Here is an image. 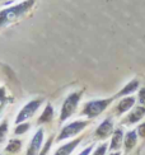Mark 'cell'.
<instances>
[{
  "label": "cell",
  "instance_id": "cell-1",
  "mask_svg": "<svg viewBox=\"0 0 145 155\" xmlns=\"http://www.w3.org/2000/svg\"><path fill=\"white\" fill-rule=\"evenodd\" d=\"M36 0H25V2L18 4V5H14V6H12V8L2 10L0 12V28L15 22L19 18H22L25 13L33 6Z\"/></svg>",
  "mask_w": 145,
  "mask_h": 155
},
{
  "label": "cell",
  "instance_id": "cell-2",
  "mask_svg": "<svg viewBox=\"0 0 145 155\" xmlns=\"http://www.w3.org/2000/svg\"><path fill=\"white\" fill-rule=\"evenodd\" d=\"M113 99H115V97H112V98H106V99L90 101L88 103H85L82 113L84 116H87V117H89V118H94V117H97V116H99L104 109L111 104Z\"/></svg>",
  "mask_w": 145,
  "mask_h": 155
},
{
  "label": "cell",
  "instance_id": "cell-3",
  "mask_svg": "<svg viewBox=\"0 0 145 155\" xmlns=\"http://www.w3.org/2000/svg\"><path fill=\"white\" fill-rule=\"evenodd\" d=\"M82 97V92H75L68 95V98L64 101V104L61 107V112H60V121L64 122L66 121L70 116L75 112V109L79 104V101H80Z\"/></svg>",
  "mask_w": 145,
  "mask_h": 155
},
{
  "label": "cell",
  "instance_id": "cell-4",
  "mask_svg": "<svg viewBox=\"0 0 145 155\" xmlns=\"http://www.w3.org/2000/svg\"><path fill=\"white\" fill-rule=\"evenodd\" d=\"M88 124H89V121H74V122H71V124L66 125L60 131V134H59V136H57L56 140L57 141H62L65 139L75 136V135H78L80 131H83L84 128L88 126Z\"/></svg>",
  "mask_w": 145,
  "mask_h": 155
},
{
  "label": "cell",
  "instance_id": "cell-5",
  "mask_svg": "<svg viewBox=\"0 0 145 155\" xmlns=\"http://www.w3.org/2000/svg\"><path fill=\"white\" fill-rule=\"evenodd\" d=\"M42 104V99H35V101H31L25 104L21 111H19L17 118H15V124L19 125V124H23L25 120L31 118L32 116L36 113V111L39 108V106Z\"/></svg>",
  "mask_w": 145,
  "mask_h": 155
},
{
  "label": "cell",
  "instance_id": "cell-6",
  "mask_svg": "<svg viewBox=\"0 0 145 155\" xmlns=\"http://www.w3.org/2000/svg\"><path fill=\"white\" fill-rule=\"evenodd\" d=\"M43 136H45L43 128H38V130L36 131V134H35V136L31 140L25 155H38L39 154L41 147L43 145Z\"/></svg>",
  "mask_w": 145,
  "mask_h": 155
},
{
  "label": "cell",
  "instance_id": "cell-7",
  "mask_svg": "<svg viewBox=\"0 0 145 155\" xmlns=\"http://www.w3.org/2000/svg\"><path fill=\"white\" fill-rule=\"evenodd\" d=\"M112 130H113V122H112L111 118H106L102 124L97 127L96 130V137L98 139H106L107 136L112 134Z\"/></svg>",
  "mask_w": 145,
  "mask_h": 155
},
{
  "label": "cell",
  "instance_id": "cell-8",
  "mask_svg": "<svg viewBox=\"0 0 145 155\" xmlns=\"http://www.w3.org/2000/svg\"><path fill=\"white\" fill-rule=\"evenodd\" d=\"M80 141H82V137H79V139H75V140L70 141V143L60 146V147H59V149L55 151L54 155H70L72 151L75 150V147L79 145V143H80Z\"/></svg>",
  "mask_w": 145,
  "mask_h": 155
},
{
  "label": "cell",
  "instance_id": "cell-9",
  "mask_svg": "<svg viewBox=\"0 0 145 155\" xmlns=\"http://www.w3.org/2000/svg\"><path fill=\"white\" fill-rule=\"evenodd\" d=\"M123 144V132L121 128H118L113 132V136H112V140H111V144H110V150L113 153V151H117L120 147L122 146Z\"/></svg>",
  "mask_w": 145,
  "mask_h": 155
},
{
  "label": "cell",
  "instance_id": "cell-10",
  "mask_svg": "<svg viewBox=\"0 0 145 155\" xmlns=\"http://www.w3.org/2000/svg\"><path fill=\"white\" fill-rule=\"evenodd\" d=\"M136 141H137V132L135 130L129 131L126 135H125V139H123L125 151L129 153L131 149H134V146L136 145Z\"/></svg>",
  "mask_w": 145,
  "mask_h": 155
},
{
  "label": "cell",
  "instance_id": "cell-11",
  "mask_svg": "<svg viewBox=\"0 0 145 155\" xmlns=\"http://www.w3.org/2000/svg\"><path fill=\"white\" fill-rule=\"evenodd\" d=\"M144 116H145V107L144 106L136 107V108H134V111L130 112V114L127 116L126 124H136V122H139Z\"/></svg>",
  "mask_w": 145,
  "mask_h": 155
},
{
  "label": "cell",
  "instance_id": "cell-12",
  "mask_svg": "<svg viewBox=\"0 0 145 155\" xmlns=\"http://www.w3.org/2000/svg\"><path fill=\"white\" fill-rule=\"evenodd\" d=\"M137 88H139V80H136V79L131 80L115 95V98H120V97H123V95H129L131 93H134Z\"/></svg>",
  "mask_w": 145,
  "mask_h": 155
},
{
  "label": "cell",
  "instance_id": "cell-13",
  "mask_svg": "<svg viewBox=\"0 0 145 155\" xmlns=\"http://www.w3.org/2000/svg\"><path fill=\"white\" fill-rule=\"evenodd\" d=\"M134 104H135V98H134V97H127V98L121 99L120 103L117 104V113L122 114L125 112H127L129 109L133 108Z\"/></svg>",
  "mask_w": 145,
  "mask_h": 155
},
{
  "label": "cell",
  "instance_id": "cell-14",
  "mask_svg": "<svg viewBox=\"0 0 145 155\" xmlns=\"http://www.w3.org/2000/svg\"><path fill=\"white\" fill-rule=\"evenodd\" d=\"M52 118H54V107H52L50 103H47V106L45 107V111L39 116L37 122L38 124H47V122L52 121Z\"/></svg>",
  "mask_w": 145,
  "mask_h": 155
},
{
  "label": "cell",
  "instance_id": "cell-15",
  "mask_svg": "<svg viewBox=\"0 0 145 155\" xmlns=\"http://www.w3.org/2000/svg\"><path fill=\"white\" fill-rule=\"evenodd\" d=\"M21 147H22V141L21 140H17V139L15 140H10L9 144L6 145V147H5V151L15 154V153H18L19 150H21Z\"/></svg>",
  "mask_w": 145,
  "mask_h": 155
},
{
  "label": "cell",
  "instance_id": "cell-16",
  "mask_svg": "<svg viewBox=\"0 0 145 155\" xmlns=\"http://www.w3.org/2000/svg\"><path fill=\"white\" fill-rule=\"evenodd\" d=\"M6 132H8V124H6V121H3L2 124H0V144L4 141Z\"/></svg>",
  "mask_w": 145,
  "mask_h": 155
},
{
  "label": "cell",
  "instance_id": "cell-17",
  "mask_svg": "<svg viewBox=\"0 0 145 155\" xmlns=\"http://www.w3.org/2000/svg\"><path fill=\"white\" fill-rule=\"evenodd\" d=\"M107 149H108V145L106 143H103V144H101L99 146L97 147V149L94 150V153L92 154V155H106Z\"/></svg>",
  "mask_w": 145,
  "mask_h": 155
},
{
  "label": "cell",
  "instance_id": "cell-18",
  "mask_svg": "<svg viewBox=\"0 0 145 155\" xmlns=\"http://www.w3.org/2000/svg\"><path fill=\"white\" fill-rule=\"evenodd\" d=\"M29 128V124H19L17 127H15V130H14V134L15 135H22V134H24L25 131H27Z\"/></svg>",
  "mask_w": 145,
  "mask_h": 155
},
{
  "label": "cell",
  "instance_id": "cell-19",
  "mask_svg": "<svg viewBox=\"0 0 145 155\" xmlns=\"http://www.w3.org/2000/svg\"><path fill=\"white\" fill-rule=\"evenodd\" d=\"M52 140H54V137L51 136L47 141H46L45 146L42 147V150L39 151V154H38V155H47V153H49V150H50V146H51V144H52Z\"/></svg>",
  "mask_w": 145,
  "mask_h": 155
},
{
  "label": "cell",
  "instance_id": "cell-20",
  "mask_svg": "<svg viewBox=\"0 0 145 155\" xmlns=\"http://www.w3.org/2000/svg\"><path fill=\"white\" fill-rule=\"evenodd\" d=\"M6 94H5V90L3 88H0V112L3 111V108L5 106V103H6Z\"/></svg>",
  "mask_w": 145,
  "mask_h": 155
},
{
  "label": "cell",
  "instance_id": "cell-21",
  "mask_svg": "<svg viewBox=\"0 0 145 155\" xmlns=\"http://www.w3.org/2000/svg\"><path fill=\"white\" fill-rule=\"evenodd\" d=\"M136 132H137V135H139L140 137L145 139V122H144V124H141V125H140L139 127H137Z\"/></svg>",
  "mask_w": 145,
  "mask_h": 155
},
{
  "label": "cell",
  "instance_id": "cell-22",
  "mask_svg": "<svg viewBox=\"0 0 145 155\" xmlns=\"http://www.w3.org/2000/svg\"><path fill=\"white\" fill-rule=\"evenodd\" d=\"M139 102L141 106L145 107V88L140 89V92H139Z\"/></svg>",
  "mask_w": 145,
  "mask_h": 155
},
{
  "label": "cell",
  "instance_id": "cell-23",
  "mask_svg": "<svg viewBox=\"0 0 145 155\" xmlns=\"http://www.w3.org/2000/svg\"><path fill=\"white\" fill-rule=\"evenodd\" d=\"M92 150H93V145H89L88 147H85V149L83 151H80L78 155H89L92 153Z\"/></svg>",
  "mask_w": 145,
  "mask_h": 155
},
{
  "label": "cell",
  "instance_id": "cell-24",
  "mask_svg": "<svg viewBox=\"0 0 145 155\" xmlns=\"http://www.w3.org/2000/svg\"><path fill=\"white\" fill-rule=\"evenodd\" d=\"M110 155H121V153H117V151H115V153H111Z\"/></svg>",
  "mask_w": 145,
  "mask_h": 155
}]
</instances>
